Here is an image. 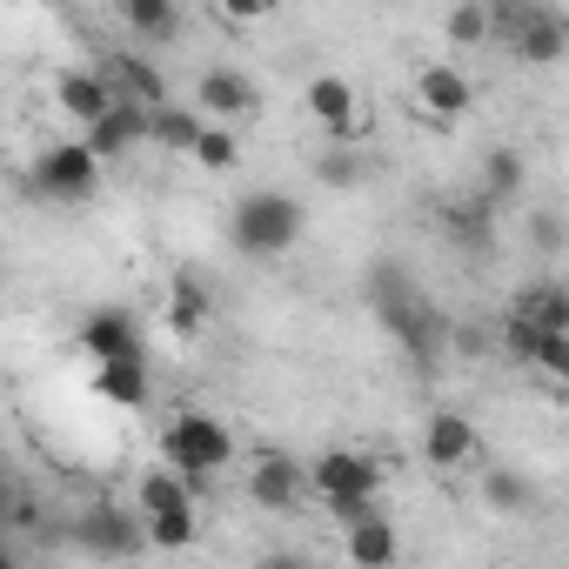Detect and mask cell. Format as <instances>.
<instances>
[{"instance_id": "cell-1", "label": "cell", "mask_w": 569, "mask_h": 569, "mask_svg": "<svg viewBox=\"0 0 569 569\" xmlns=\"http://www.w3.org/2000/svg\"><path fill=\"white\" fill-rule=\"evenodd\" d=\"M302 228H309V214H302V201H296L289 188H254V194H241L234 214H228V241H234L241 254H254V261L289 254V248L302 241Z\"/></svg>"}, {"instance_id": "cell-2", "label": "cell", "mask_w": 569, "mask_h": 569, "mask_svg": "<svg viewBox=\"0 0 569 569\" xmlns=\"http://www.w3.org/2000/svg\"><path fill=\"white\" fill-rule=\"evenodd\" d=\"M161 469H174L188 489H201V476H214V469H228L234 462V429L221 422V416H201V409H188V416H174L168 429H161Z\"/></svg>"}, {"instance_id": "cell-3", "label": "cell", "mask_w": 569, "mask_h": 569, "mask_svg": "<svg viewBox=\"0 0 569 569\" xmlns=\"http://www.w3.org/2000/svg\"><path fill=\"white\" fill-rule=\"evenodd\" d=\"M482 14H489V34H502L529 68H549L569 54V21L562 8H542V0H482Z\"/></svg>"}, {"instance_id": "cell-4", "label": "cell", "mask_w": 569, "mask_h": 569, "mask_svg": "<svg viewBox=\"0 0 569 569\" xmlns=\"http://www.w3.org/2000/svg\"><path fill=\"white\" fill-rule=\"evenodd\" d=\"M28 188H34L41 201L81 208V201H94V188H101V161H94L81 141H54V148H41V154H34Z\"/></svg>"}, {"instance_id": "cell-5", "label": "cell", "mask_w": 569, "mask_h": 569, "mask_svg": "<svg viewBox=\"0 0 569 569\" xmlns=\"http://www.w3.org/2000/svg\"><path fill=\"white\" fill-rule=\"evenodd\" d=\"M194 114L208 121V128H234L241 134V121H254L261 114V81L248 74V68H208L201 81H194Z\"/></svg>"}, {"instance_id": "cell-6", "label": "cell", "mask_w": 569, "mask_h": 569, "mask_svg": "<svg viewBox=\"0 0 569 569\" xmlns=\"http://www.w3.org/2000/svg\"><path fill=\"white\" fill-rule=\"evenodd\" d=\"M302 476L322 502H376V489H382V462L362 449H322Z\"/></svg>"}, {"instance_id": "cell-7", "label": "cell", "mask_w": 569, "mask_h": 569, "mask_svg": "<svg viewBox=\"0 0 569 569\" xmlns=\"http://www.w3.org/2000/svg\"><path fill=\"white\" fill-rule=\"evenodd\" d=\"M74 542H81L88 556L128 562V556H141V549H148V529H141V516H134V509H121V502H94V509H81V516H74Z\"/></svg>"}, {"instance_id": "cell-8", "label": "cell", "mask_w": 569, "mask_h": 569, "mask_svg": "<svg viewBox=\"0 0 569 569\" xmlns=\"http://www.w3.org/2000/svg\"><path fill=\"white\" fill-rule=\"evenodd\" d=\"M302 114L322 128V134H336V148L356 134V121H362V88L349 81V74H316L309 88H302Z\"/></svg>"}, {"instance_id": "cell-9", "label": "cell", "mask_w": 569, "mask_h": 569, "mask_svg": "<svg viewBox=\"0 0 569 569\" xmlns=\"http://www.w3.org/2000/svg\"><path fill=\"white\" fill-rule=\"evenodd\" d=\"M108 88H114V101H134V108H168V81H161V68L148 61V54H128V48H108L101 54V68H94Z\"/></svg>"}, {"instance_id": "cell-10", "label": "cell", "mask_w": 569, "mask_h": 569, "mask_svg": "<svg viewBox=\"0 0 569 569\" xmlns=\"http://www.w3.org/2000/svg\"><path fill=\"white\" fill-rule=\"evenodd\" d=\"M302 496H309V476H302L296 456H254L248 462V502H261L268 516L302 509Z\"/></svg>"}, {"instance_id": "cell-11", "label": "cell", "mask_w": 569, "mask_h": 569, "mask_svg": "<svg viewBox=\"0 0 569 569\" xmlns=\"http://www.w3.org/2000/svg\"><path fill=\"white\" fill-rule=\"evenodd\" d=\"M416 108L429 121H462L476 108V81L456 61H429V68H416Z\"/></svg>"}, {"instance_id": "cell-12", "label": "cell", "mask_w": 569, "mask_h": 569, "mask_svg": "<svg viewBox=\"0 0 569 569\" xmlns=\"http://www.w3.org/2000/svg\"><path fill=\"white\" fill-rule=\"evenodd\" d=\"M81 349L94 362H148V342H141V316L128 309H94L81 322Z\"/></svg>"}, {"instance_id": "cell-13", "label": "cell", "mask_w": 569, "mask_h": 569, "mask_svg": "<svg viewBox=\"0 0 569 569\" xmlns=\"http://www.w3.org/2000/svg\"><path fill=\"white\" fill-rule=\"evenodd\" d=\"M81 148L108 168V161H121V154H134V148H148V108H134V101H114L94 128H81Z\"/></svg>"}, {"instance_id": "cell-14", "label": "cell", "mask_w": 569, "mask_h": 569, "mask_svg": "<svg viewBox=\"0 0 569 569\" xmlns=\"http://www.w3.org/2000/svg\"><path fill=\"white\" fill-rule=\"evenodd\" d=\"M422 456H429V469H462V462H476V422H469L462 409H436V416L422 422Z\"/></svg>"}, {"instance_id": "cell-15", "label": "cell", "mask_w": 569, "mask_h": 569, "mask_svg": "<svg viewBox=\"0 0 569 569\" xmlns=\"http://www.w3.org/2000/svg\"><path fill=\"white\" fill-rule=\"evenodd\" d=\"M54 101H61V114L68 121H81V128H94L108 108H114V88L94 74V68H68L61 81H54Z\"/></svg>"}, {"instance_id": "cell-16", "label": "cell", "mask_w": 569, "mask_h": 569, "mask_svg": "<svg viewBox=\"0 0 569 569\" xmlns=\"http://www.w3.org/2000/svg\"><path fill=\"white\" fill-rule=\"evenodd\" d=\"M342 549H349V569H396V556H402V542H396V522H389V516L342 529Z\"/></svg>"}, {"instance_id": "cell-17", "label": "cell", "mask_w": 569, "mask_h": 569, "mask_svg": "<svg viewBox=\"0 0 569 569\" xmlns=\"http://www.w3.org/2000/svg\"><path fill=\"white\" fill-rule=\"evenodd\" d=\"M509 309H516L536 336H569V289H562V281H536V289H522Z\"/></svg>"}, {"instance_id": "cell-18", "label": "cell", "mask_w": 569, "mask_h": 569, "mask_svg": "<svg viewBox=\"0 0 569 569\" xmlns=\"http://www.w3.org/2000/svg\"><path fill=\"white\" fill-rule=\"evenodd\" d=\"M121 28L148 48V41H174L181 34V8L174 0H121Z\"/></svg>"}, {"instance_id": "cell-19", "label": "cell", "mask_w": 569, "mask_h": 569, "mask_svg": "<svg viewBox=\"0 0 569 569\" xmlns=\"http://www.w3.org/2000/svg\"><path fill=\"white\" fill-rule=\"evenodd\" d=\"M94 389H101L108 402H121V409H148V396H154L148 362H101V369H94Z\"/></svg>"}, {"instance_id": "cell-20", "label": "cell", "mask_w": 569, "mask_h": 569, "mask_svg": "<svg viewBox=\"0 0 569 569\" xmlns=\"http://www.w3.org/2000/svg\"><path fill=\"white\" fill-rule=\"evenodd\" d=\"M141 529H148V549H161V556H181V549H194V536H201V516H194V502H181V509L141 516Z\"/></svg>"}, {"instance_id": "cell-21", "label": "cell", "mask_w": 569, "mask_h": 569, "mask_svg": "<svg viewBox=\"0 0 569 569\" xmlns=\"http://www.w3.org/2000/svg\"><path fill=\"white\" fill-rule=\"evenodd\" d=\"M208 316H214V309H208V289H201L194 274H174V289H168V329L188 342V336L208 329Z\"/></svg>"}, {"instance_id": "cell-22", "label": "cell", "mask_w": 569, "mask_h": 569, "mask_svg": "<svg viewBox=\"0 0 569 569\" xmlns=\"http://www.w3.org/2000/svg\"><path fill=\"white\" fill-rule=\"evenodd\" d=\"M194 134H201V114H194V108H174V101H168V108H154V114H148V141H154V148H168V154H188V148H194Z\"/></svg>"}, {"instance_id": "cell-23", "label": "cell", "mask_w": 569, "mask_h": 569, "mask_svg": "<svg viewBox=\"0 0 569 569\" xmlns=\"http://www.w3.org/2000/svg\"><path fill=\"white\" fill-rule=\"evenodd\" d=\"M522 181H529V168H522L516 148H489L482 154V201H509V194H522Z\"/></svg>"}, {"instance_id": "cell-24", "label": "cell", "mask_w": 569, "mask_h": 569, "mask_svg": "<svg viewBox=\"0 0 569 569\" xmlns=\"http://www.w3.org/2000/svg\"><path fill=\"white\" fill-rule=\"evenodd\" d=\"M181 502H194V489L174 469H148L141 489H134V516H161V509H181Z\"/></svg>"}, {"instance_id": "cell-25", "label": "cell", "mask_w": 569, "mask_h": 569, "mask_svg": "<svg viewBox=\"0 0 569 569\" xmlns=\"http://www.w3.org/2000/svg\"><path fill=\"white\" fill-rule=\"evenodd\" d=\"M482 502L502 509V516H529V509H536V482L516 476V469H489V476H482Z\"/></svg>"}, {"instance_id": "cell-26", "label": "cell", "mask_w": 569, "mask_h": 569, "mask_svg": "<svg viewBox=\"0 0 569 569\" xmlns=\"http://www.w3.org/2000/svg\"><path fill=\"white\" fill-rule=\"evenodd\" d=\"M188 154H194L208 174H228V168L241 161V134H234V128H208V121H201V134H194V148H188Z\"/></svg>"}, {"instance_id": "cell-27", "label": "cell", "mask_w": 569, "mask_h": 569, "mask_svg": "<svg viewBox=\"0 0 569 569\" xmlns=\"http://www.w3.org/2000/svg\"><path fill=\"white\" fill-rule=\"evenodd\" d=\"M316 181H322V188H362V181H369L362 148H329V154L316 161Z\"/></svg>"}, {"instance_id": "cell-28", "label": "cell", "mask_w": 569, "mask_h": 569, "mask_svg": "<svg viewBox=\"0 0 569 569\" xmlns=\"http://www.w3.org/2000/svg\"><path fill=\"white\" fill-rule=\"evenodd\" d=\"M442 34H449L456 48H482V41H489V14H482V0H462V8H449V14H442Z\"/></svg>"}, {"instance_id": "cell-29", "label": "cell", "mask_w": 569, "mask_h": 569, "mask_svg": "<svg viewBox=\"0 0 569 569\" xmlns=\"http://www.w3.org/2000/svg\"><path fill=\"white\" fill-rule=\"evenodd\" d=\"M442 228H449L456 241H469V248L482 254V248H489V201H469V208H449V214H442Z\"/></svg>"}, {"instance_id": "cell-30", "label": "cell", "mask_w": 569, "mask_h": 569, "mask_svg": "<svg viewBox=\"0 0 569 569\" xmlns=\"http://www.w3.org/2000/svg\"><path fill=\"white\" fill-rule=\"evenodd\" d=\"M496 342H502V356H516V362H529V356H536V329H529V322H522L516 309L502 316V329H496Z\"/></svg>"}, {"instance_id": "cell-31", "label": "cell", "mask_w": 569, "mask_h": 569, "mask_svg": "<svg viewBox=\"0 0 569 569\" xmlns=\"http://www.w3.org/2000/svg\"><path fill=\"white\" fill-rule=\"evenodd\" d=\"M549 382H562L569 376V336H536V356H529Z\"/></svg>"}, {"instance_id": "cell-32", "label": "cell", "mask_w": 569, "mask_h": 569, "mask_svg": "<svg viewBox=\"0 0 569 569\" xmlns=\"http://www.w3.org/2000/svg\"><path fill=\"white\" fill-rule=\"evenodd\" d=\"M529 234H536V248H542V254H556V248H562V221H556V208L529 214Z\"/></svg>"}, {"instance_id": "cell-33", "label": "cell", "mask_w": 569, "mask_h": 569, "mask_svg": "<svg viewBox=\"0 0 569 569\" xmlns=\"http://www.w3.org/2000/svg\"><path fill=\"white\" fill-rule=\"evenodd\" d=\"M329 516H336L342 529H356V522H376L382 509H376V502H329Z\"/></svg>"}, {"instance_id": "cell-34", "label": "cell", "mask_w": 569, "mask_h": 569, "mask_svg": "<svg viewBox=\"0 0 569 569\" xmlns=\"http://www.w3.org/2000/svg\"><path fill=\"white\" fill-rule=\"evenodd\" d=\"M254 569H316V556H302V549H268Z\"/></svg>"}, {"instance_id": "cell-35", "label": "cell", "mask_w": 569, "mask_h": 569, "mask_svg": "<svg viewBox=\"0 0 569 569\" xmlns=\"http://www.w3.org/2000/svg\"><path fill=\"white\" fill-rule=\"evenodd\" d=\"M221 14H228V21H261L268 8H261V0H228V8H221Z\"/></svg>"}, {"instance_id": "cell-36", "label": "cell", "mask_w": 569, "mask_h": 569, "mask_svg": "<svg viewBox=\"0 0 569 569\" xmlns=\"http://www.w3.org/2000/svg\"><path fill=\"white\" fill-rule=\"evenodd\" d=\"M14 489H21V482H14V469H8V462H0V502H8Z\"/></svg>"}, {"instance_id": "cell-37", "label": "cell", "mask_w": 569, "mask_h": 569, "mask_svg": "<svg viewBox=\"0 0 569 569\" xmlns=\"http://www.w3.org/2000/svg\"><path fill=\"white\" fill-rule=\"evenodd\" d=\"M0 569H21V556H14V549H8V542H0Z\"/></svg>"}]
</instances>
